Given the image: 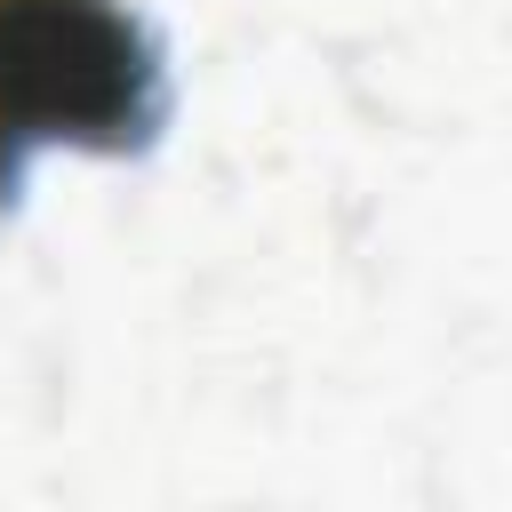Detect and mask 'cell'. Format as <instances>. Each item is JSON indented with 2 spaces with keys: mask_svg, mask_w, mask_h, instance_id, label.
Instances as JSON below:
<instances>
[{
  "mask_svg": "<svg viewBox=\"0 0 512 512\" xmlns=\"http://www.w3.org/2000/svg\"><path fill=\"white\" fill-rule=\"evenodd\" d=\"M168 120V64L128 0H0V200L48 152H136Z\"/></svg>",
  "mask_w": 512,
  "mask_h": 512,
  "instance_id": "obj_1",
  "label": "cell"
}]
</instances>
